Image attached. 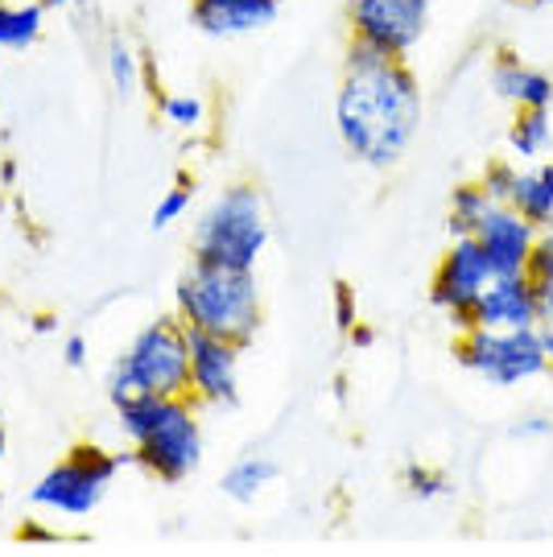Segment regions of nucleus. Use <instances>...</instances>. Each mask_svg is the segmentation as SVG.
<instances>
[{
	"mask_svg": "<svg viewBox=\"0 0 553 557\" xmlns=\"http://www.w3.org/2000/svg\"><path fill=\"white\" fill-rule=\"evenodd\" d=\"M421 83L409 59L343 66L335 91V133L343 149L368 170H393L421 128Z\"/></svg>",
	"mask_w": 553,
	"mask_h": 557,
	"instance_id": "obj_1",
	"label": "nucleus"
},
{
	"mask_svg": "<svg viewBox=\"0 0 553 557\" xmlns=\"http://www.w3.org/2000/svg\"><path fill=\"white\" fill-rule=\"evenodd\" d=\"M191 397H133L116 405L120 434L133 442V462L161 483H182L202 462V425Z\"/></svg>",
	"mask_w": 553,
	"mask_h": 557,
	"instance_id": "obj_2",
	"label": "nucleus"
},
{
	"mask_svg": "<svg viewBox=\"0 0 553 557\" xmlns=\"http://www.w3.org/2000/svg\"><path fill=\"white\" fill-rule=\"evenodd\" d=\"M174 306L186 331L232 338L248 347L260 331V285L257 269H223L195 260L174 285Z\"/></svg>",
	"mask_w": 553,
	"mask_h": 557,
	"instance_id": "obj_3",
	"label": "nucleus"
},
{
	"mask_svg": "<svg viewBox=\"0 0 553 557\" xmlns=\"http://www.w3.org/2000/svg\"><path fill=\"white\" fill-rule=\"evenodd\" d=\"M186 393H191V335L179 314L140 326L108 372L112 405L133 397H186Z\"/></svg>",
	"mask_w": 553,
	"mask_h": 557,
	"instance_id": "obj_4",
	"label": "nucleus"
},
{
	"mask_svg": "<svg viewBox=\"0 0 553 557\" xmlns=\"http://www.w3.org/2000/svg\"><path fill=\"white\" fill-rule=\"evenodd\" d=\"M269 211L257 186L236 182L223 186L195 223V260L223 264V269H257L269 248Z\"/></svg>",
	"mask_w": 553,
	"mask_h": 557,
	"instance_id": "obj_5",
	"label": "nucleus"
},
{
	"mask_svg": "<svg viewBox=\"0 0 553 557\" xmlns=\"http://www.w3.org/2000/svg\"><path fill=\"white\" fill-rule=\"evenodd\" d=\"M120 467H124V458L103 450V446H75L29 487V504L66 520L91 517L112 492Z\"/></svg>",
	"mask_w": 553,
	"mask_h": 557,
	"instance_id": "obj_6",
	"label": "nucleus"
},
{
	"mask_svg": "<svg viewBox=\"0 0 553 557\" xmlns=\"http://www.w3.org/2000/svg\"><path fill=\"white\" fill-rule=\"evenodd\" d=\"M455 359L467 372L495 384V388H513V384H525V380H537L550 372V359L541 351L537 331H488V326H475V331L455 338Z\"/></svg>",
	"mask_w": 553,
	"mask_h": 557,
	"instance_id": "obj_7",
	"label": "nucleus"
},
{
	"mask_svg": "<svg viewBox=\"0 0 553 557\" xmlns=\"http://www.w3.org/2000/svg\"><path fill=\"white\" fill-rule=\"evenodd\" d=\"M430 4L426 0H347V29L356 41L384 50L389 59H409L426 38Z\"/></svg>",
	"mask_w": 553,
	"mask_h": 557,
	"instance_id": "obj_8",
	"label": "nucleus"
},
{
	"mask_svg": "<svg viewBox=\"0 0 553 557\" xmlns=\"http://www.w3.org/2000/svg\"><path fill=\"white\" fill-rule=\"evenodd\" d=\"M186 335H191V393L186 397L207 409H232L239 400L244 347L232 338L202 335V331H186Z\"/></svg>",
	"mask_w": 553,
	"mask_h": 557,
	"instance_id": "obj_9",
	"label": "nucleus"
},
{
	"mask_svg": "<svg viewBox=\"0 0 553 557\" xmlns=\"http://www.w3.org/2000/svg\"><path fill=\"white\" fill-rule=\"evenodd\" d=\"M492 277L495 273L488 257H483V248H479V239H451V248L442 252L434 277H430V301L446 314L451 310H475V301H479V294L488 289Z\"/></svg>",
	"mask_w": 553,
	"mask_h": 557,
	"instance_id": "obj_10",
	"label": "nucleus"
},
{
	"mask_svg": "<svg viewBox=\"0 0 553 557\" xmlns=\"http://www.w3.org/2000/svg\"><path fill=\"white\" fill-rule=\"evenodd\" d=\"M537 236L541 232L520 211H513L508 202H495L492 211L479 220V227H475V239H479V248H483V257H488L495 277L525 273L537 248Z\"/></svg>",
	"mask_w": 553,
	"mask_h": 557,
	"instance_id": "obj_11",
	"label": "nucleus"
},
{
	"mask_svg": "<svg viewBox=\"0 0 553 557\" xmlns=\"http://www.w3.org/2000/svg\"><path fill=\"white\" fill-rule=\"evenodd\" d=\"M475 322L488 331H537L541 326V298L529 273L492 277L475 301Z\"/></svg>",
	"mask_w": 553,
	"mask_h": 557,
	"instance_id": "obj_12",
	"label": "nucleus"
},
{
	"mask_svg": "<svg viewBox=\"0 0 553 557\" xmlns=\"http://www.w3.org/2000/svg\"><path fill=\"white\" fill-rule=\"evenodd\" d=\"M285 0H191V21L207 38H248L269 29Z\"/></svg>",
	"mask_w": 553,
	"mask_h": 557,
	"instance_id": "obj_13",
	"label": "nucleus"
},
{
	"mask_svg": "<svg viewBox=\"0 0 553 557\" xmlns=\"http://www.w3.org/2000/svg\"><path fill=\"white\" fill-rule=\"evenodd\" d=\"M492 91L513 108H550L553 103V79L545 71H537L516 54L500 50L492 62Z\"/></svg>",
	"mask_w": 553,
	"mask_h": 557,
	"instance_id": "obj_14",
	"label": "nucleus"
},
{
	"mask_svg": "<svg viewBox=\"0 0 553 557\" xmlns=\"http://www.w3.org/2000/svg\"><path fill=\"white\" fill-rule=\"evenodd\" d=\"M508 207L520 211L537 232L553 227V161L550 158L533 161L529 170H516V186H513Z\"/></svg>",
	"mask_w": 553,
	"mask_h": 557,
	"instance_id": "obj_15",
	"label": "nucleus"
},
{
	"mask_svg": "<svg viewBox=\"0 0 553 557\" xmlns=\"http://www.w3.org/2000/svg\"><path fill=\"white\" fill-rule=\"evenodd\" d=\"M508 149L520 161H545L553 153V120L550 108H516L508 128Z\"/></svg>",
	"mask_w": 553,
	"mask_h": 557,
	"instance_id": "obj_16",
	"label": "nucleus"
},
{
	"mask_svg": "<svg viewBox=\"0 0 553 557\" xmlns=\"http://www.w3.org/2000/svg\"><path fill=\"white\" fill-rule=\"evenodd\" d=\"M273 479H276V462H269V458H260V455H248V458H236V462L219 475V492L228 499H236V504H253Z\"/></svg>",
	"mask_w": 553,
	"mask_h": 557,
	"instance_id": "obj_17",
	"label": "nucleus"
},
{
	"mask_svg": "<svg viewBox=\"0 0 553 557\" xmlns=\"http://www.w3.org/2000/svg\"><path fill=\"white\" fill-rule=\"evenodd\" d=\"M46 29V4L0 0V50H29Z\"/></svg>",
	"mask_w": 553,
	"mask_h": 557,
	"instance_id": "obj_18",
	"label": "nucleus"
},
{
	"mask_svg": "<svg viewBox=\"0 0 553 557\" xmlns=\"http://www.w3.org/2000/svg\"><path fill=\"white\" fill-rule=\"evenodd\" d=\"M492 207H495V202L488 199V190L479 186V178L458 182L455 190H451V215H446L451 239L475 236V227H479V220H483V215H488Z\"/></svg>",
	"mask_w": 553,
	"mask_h": 557,
	"instance_id": "obj_19",
	"label": "nucleus"
},
{
	"mask_svg": "<svg viewBox=\"0 0 553 557\" xmlns=\"http://www.w3.org/2000/svg\"><path fill=\"white\" fill-rule=\"evenodd\" d=\"M529 281L537 285V298H541V319H553V227H545L537 236V248L529 257Z\"/></svg>",
	"mask_w": 553,
	"mask_h": 557,
	"instance_id": "obj_20",
	"label": "nucleus"
},
{
	"mask_svg": "<svg viewBox=\"0 0 553 557\" xmlns=\"http://www.w3.org/2000/svg\"><path fill=\"white\" fill-rule=\"evenodd\" d=\"M140 75H145V62L124 41H112L108 46V83L116 87V96H133L140 87Z\"/></svg>",
	"mask_w": 553,
	"mask_h": 557,
	"instance_id": "obj_21",
	"label": "nucleus"
},
{
	"mask_svg": "<svg viewBox=\"0 0 553 557\" xmlns=\"http://www.w3.org/2000/svg\"><path fill=\"white\" fill-rule=\"evenodd\" d=\"M161 120L170 128L195 133V128L207 124V103L198 100V96H186V91H170V96H161Z\"/></svg>",
	"mask_w": 553,
	"mask_h": 557,
	"instance_id": "obj_22",
	"label": "nucleus"
},
{
	"mask_svg": "<svg viewBox=\"0 0 553 557\" xmlns=\"http://www.w3.org/2000/svg\"><path fill=\"white\" fill-rule=\"evenodd\" d=\"M191 202H195V186L186 178H179L174 186H165V195L158 199L153 207V232H165V227H174L179 220H186V211H191Z\"/></svg>",
	"mask_w": 553,
	"mask_h": 557,
	"instance_id": "obj_23",
	"label": "nucleus"
},
{
	"mask_svg": "<svg viewBox=\"0 0 553 557\" xmlns=\"http://www.w3.org/2000/svg\"><path fill=\"white\" fill-rule=\"evenodd\" d=\"M405 483H409V492H414L421 504L442 499L446 492H451V479L442 475V471H434V467H421V462H414V467L405 471Z\"/></svg>",
	"mask_w": 553,
	"mask_h": 557,
	"instance_id": "obj_24",
	"label": "nucleus"
},
{
	"mask_svg": "<svg viewBox=\"0 0 553 557\" xmlns=\"http://www.w3.org/2000/svg\"><path fill=\"white\" fill-rule=\"evenodd\" d=\"M479 186L488 190V199L492 202H508L513 199V186H516V165H508V161H492V165L479 174Z\"/></svg>",
	"mask_w": 553,
	"mask_h": 557,
	"instance_id": "obj_25",
	"label": "nucleus"
},
{
	"mask_svg": "<svg viewBox=\"0 0 553 557\" xmlns=\"http://www.w3.org/2000/svg\"><path fill=\"white\" fill-rule=\"evenodd\" d=\"M335 314H339V326H343V331H352V326H356V294H352V289H347V285H339L335 289Z\"/></svg>",
	"mask_w": 553,
	"mask_h": 557,
	"instance_id": "obj_26",
	"label": "nucleus"
},
{
	"mask_svg": "<svg viewBox=\"0 0 553 557\" xmlns=\"http://www.w3.org/2000/svg\"><path fill=\"white\" fill-rule=\"evenodd\" d=\"M553 421L550 418H520L513 425V438H550Z\"/></svg>",
	"mask_w": 553,
	"mask_h": 557,
	"instance_id": "obj_27",
	"label": "nucleus"
},
{
	"mask_svg": "<svg viewBox=\"0 0 553 557\" xmlns=\"http://www.w3.org/2000/svg\"><path fill=\"white\" fill-rule=\"evenodd\" d=\"M537 338H541V351H545V359H550V372H553V319H541V326H537Z\"/></svg>",
	"mask_w": 553,
	"mask_h": 557,
	"instance_id": "obj_28",
	"label": "nucleus"
},
{
	"mask_svg": "<svg viewBox=\"0 0 553 557\" xmlns=\"http://www.w3.org/2000/svg\"><path fill=\"white\" fill-rule=\"evenodd\" d=\"M83 359H87V343H83V338H71V343H66V363L75 368Z\"/></svg>",
	"mask_w": 553,
	"mask_h": 557,
	"instance_id": "obj_29",
	"label": "nucleus"
},
{
	"mask_svg": "<svg viewBox=\"0 0 553 557\" xmlns=\"http://www.w3.org/2000/svg\"><path fill=\"white\" fill-rule=\"evenodd\" d=\"M372 331H368V326H359V322H356V326H352V343H356V347H368V343H372Z\"/></svg>",
	"mask_w": 553,
	"mask_h": 557,
	"instance_id": "obj_30",
	"label": "nucleus"
},
{
	"mask_svg": "<svg viewBox=\"0 0 553 557\" xmlns=\"http://www.w3.org/2000/svg\"><path fill=\"white\" fill-rule=\"evenodd\" d=\"M62 4H66V0H46V9H62Z\"/></svg>",
	"mask_w": 553,
	"mask_h": 557,
	"instance_id": "obj_31",
	"label": "nucleus"
},
{
	"mask_svg": "<svg viewBox=\"0 0 553 557\" xmlns=\"http://www.w3.org/2000/svg\"><path fill=\"white\" fill-rule=\"evenodd\" d=\"M0 458H4V434H0Z\"/></svg>",
	"mask_w": 553,
	"mask_h": 557,
	"instance_id": "obj_32",
	"label": "nucleus"
},
{
	"mask_svg": "<svg viewBox=\"0 0 553 557\" xmlns=\"http://www.w3.org/2000/svg\"><path fill=\"white\" fill-rule=\"evenodd\" d=\"M0 517H4V496H0Z\"/></svg>",
	"mask_w": 553,
	"mask_h": 557,
	"instance_id": "obj_33",
	"label": "nucleus"
},
{
	"mask_svg": "<svg viewBox=\"0 0 553 557\" xmlns=\"http://www.w3.org/2000/svg\"><path fill=\"white\" fill-rule=\"evenodd\" d=\"M426 4H434V0H426Z\"/></svg>",
	"mask_w": 553,
	"mask_h": 557,
	"instance_id": "obj_34",
	"label": "nucleus"
}]
</instances>
